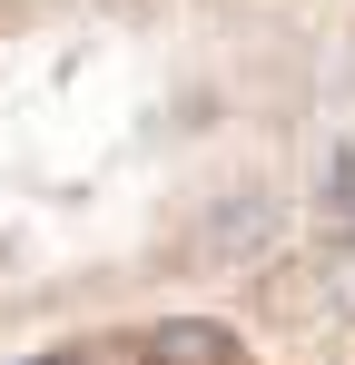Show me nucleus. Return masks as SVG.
<instances>
[{"label":"nucleus","instance_id":"1","mask_svg":"<svg viewBox=\"0 0 355 365\" xmlns=\"http://www.w3.org/2000/svg\"><path fill=\"white\" fill-rule=\"evenodd\" d=\"M355 109V0H0V365L287 267Z\"/></svg>","mask_w":355,"mask_h":365},{"label":"nucleus","instance_id":"2","mask_svg":"<svg viewBox=\"0 0 355 365\" xmlns=\"http://www.w3.org/2000/svg\"><path fill=\"white\" fill-rule=\"evenodd\" d=\"M20 365H355V257L296 247L287 267H267L247 287L69 336Z\"/></svg>","mask_w":355,"mask_h":365}]
</instances>
